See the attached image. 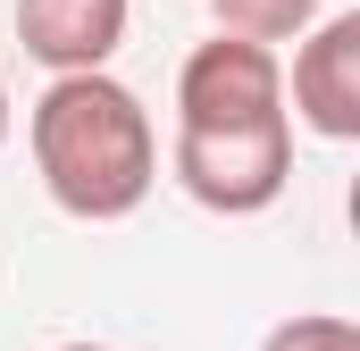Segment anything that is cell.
Segmentation results:
<instances>
[{"mask_svg":"<svg viewBox=\"0 0 360 351\" xmlns=\"http://www.w3.org/2000/svg\"><path fill=\"white\" fill-rule=\"evenodd\" d=\"M293 126H310L319 143H360V8H335V17H310L293 34Z\"/></svg>","mask_w":360,"mask_h":351,"instance_id":"obj_4","label":"cell"},{"mask_svg":"<svg viewBox=\"0 0 360 351\" xmlns=\"http://www.w3.org/2000/svg\"><path fill=\"white\" fill-rule=\"evenodd\" d=\"M285 109V59L252 34H210L176 67V126H252Z\"/></svg>","mask_w":360,"mask_h":351,"instance_id":"obj_3","label":"cell"},{"mask_svg":"<svg viewBox=\"0 0 360 351\" xmlns=\"http://www.w3.org/2000/svg\"><path fill=\"white\" fill-rule=\"evenodd\" d=\"M218 34H252V42H293L310 17H327V0H210Z\"/></svg>","mask_w":360,"mask_h":351,"instance_id":"obj_6","label":"cell"},{"mask_svg":"<svg viewBox=\"0 0 360 351\" xmlns=\"http://www.w3.org/2000/svg\"><path fill=\"white\" fill-rule=\"evenodd\" d=\"M126 17H134V0H17V42H25L34 67L84 76V67L117 59Z\"/></svg>","mask_w":360,"mask_h":351,"instance_id":"obj_5","label":"cell"},{"mask_svg":"<svg viewBox=\"0 0 360 351\" xmlns=\"http://www.w3.org/2000/svg\"><path fill=\"white\" fill-rule=\"evenodd\" d=\"M25 143H34V176L42 192L84 218V226H117L151 201L160 184V134H151V109L117 84L109 67L84 76H51L34 117H25Z\"/></svg>","mask_w":360,"mask_h":351,"instance_id":"obj_1","label":"cell"},{"mask_svg":"<svg viewBox=\"0 0 360 351\" xmlns=\"http://www.w3.org/2000/svg\"><path fill=\"white\" fill-rule=\"evenodd\" d=\"M0 143H8V84H0Z\"/></svg>","mask_w":360,"mask_h":351,"instance_id":"obj_8","label":"cell"},{"mask_svg":"<svg viewBox=\"0 0 360 351\" xmlns=\"http://www.w3.org/2000/svg\"><path fill=\"white\" fill-rule=\"evenodd\" d=\"M168 176L210 218H260L293 184V117L276 109V117H252V126H176Z\"/></svg>","mask_w":360,"mask_h":351,"instance_id":"obj_2","label":"cell"},{"mask_svg":"<svg viewBox=\"0 0 360 351\" xmlns=\"http://www.w3.org/2000/svg\"><path fill=\"white\" fill-rule=\"evenodd\" d=\"M260 351H360V326L335 318V310H302V318H276Z\"/></svg>","mask_w":360,"mask_h":351,"instance_id":"obj_7","label":"cell"},{"mask_svg":"<svg viewBox=\"0 0 360 351\" xmlns=\"http://www.w3.org/2000/svg\"><path fill=\"white\" fill-rule=\"evenodd\" d=\"M51 351H109V343H51Z\"/></svg>","mask_w":360,"mask_h":351,"instance_id":"obj_9","label":"cell"}]
</instances>
